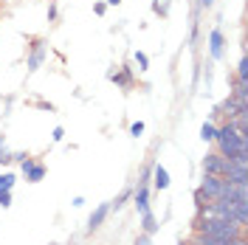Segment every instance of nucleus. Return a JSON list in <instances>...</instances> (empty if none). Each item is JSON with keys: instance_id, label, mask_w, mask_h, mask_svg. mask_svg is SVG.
I'll return each instance as SVG.
<instances>
[{"instance_id": "obj_9", "label": "nucleus", "mask_w": 248, "mask_h": 245, "mask_svg": "<svg viewBox=\"0 0 248 245\" xmlns=\"http://www.w3.org/2000/svg\"><path fill=\"white\" fill-rule=\"evenodd\" d=\"M46 60V43L43 40H34V46H31V54H29V62H26V68L29 71H37L40 65Z\"/></svg>"}, {"instance_id": "obj_23", "label": "nucleus", "mask_w": 248, "mask_h": 245, "mask_svg": "<svg viewBox=\"0 0 248 245\" xmlns=\"http://www.w3.org/2000/svg\"><path fill=\"white\" fill-rule=\"evenodd\" d=\"M51 138H54V141H62V138H65V130H62V127H54Z\"/></svg>"}, {"instance_id": "obj_14", "label": "nucleus", "mask_w": 248, "mask_h": 245, "mask_svg": "<svg viewBox=\"0 0 248 245\" xmlns=\"http://www.w3.org/2000/svg\"><path fill=\"white\" fill-rule=\"evenodd\" d=\"M110 79H113L116 85H122V88H130V82H133V77H130V68H122L119 74H110Z\"/></svg>"}, {"instance_id": "obj_2", "label": "nucleus", "mask_w": 248, "mask_h": 245, "mask_svg": "<svg viewBox=\"0 0 248 245\" xmlns=\"http://www.w3.org/2000/svg\"><path fill=\"white\" fill-rule=\"evenodd\" d=\"M192 231L203 234V237H215V240H237L246 234V229H240L232 220H203V217L192 223Z\"/></svg>"}, {"instance_id": "obj_5", "label": "nucleus", "mask_w": 248, "mask_h": 245, "mask_svg": "<svg viewBox=\"0 0 248 245\" xmlns=\"http://www.w3.org/2000/svg\"><path fill=\"white\" fill-rule=\"evenodd\" d=\"M226 167H229V161L217 153V150L203 158V175H220V178H223V175H226Z\"/></svg>"}, {"instance_id": "obj_18", "label": "nucleus", "mask_w": 248, "mask_h": 245, "mask_svg": "<svg viewBox=\"0 0 248 245\" xmlns=\"http://www.w3.org/2000/svg\"><path fill=\"white\" fill-rule=\"evenodd\" d=\"M237 79H248V57L243 54V60L237 65Z\"/></svg>"}, {"instance_id": "obj_16", "label": "nucleus", "mask_w": 248, "mask_h": 245, "mask_svg": "<svg viewBox=\"0 0 248 245\" xmlns=\"http://www.w3.org/2000/svg\"><path fill=\"white\" fill-rule=\"evenodd\" d=\"M15 172H3V175H0V192H12V189H15Z\"/></svg>"}, {"instance_id": "obj_21", "label": "nucleus", "mask_w": 248, "mask_h": 245, "mask_svg": "<svg viewBox=\"0 0 248 245\" xmlns=\"http://www.w3.org/2000/svg\"><path fill=\"white\" fill-rule=\"evenodd\" d=\"M0 206H3V209L12 206V192H0Z\"/></svg>"}, {"instance_id": "obj_25", "label": "nucleus", "mask_w": 248, "mask_h": 245, "mask_svg": "<svg viewBox=\"0 0 248 245\" xmlns=\"http://www.w3.org/2000/svg\"><path fill=\"white\" fill-rule=\"evenodd\" d=\"M15 161H17V164H20V167H23V164L29 161V155H26V153H17V155H15Z\"/></svg>"}, {"instance_id": "obj_17", "label": "nucleus", "mask_w": 248, "mask_h": 245, "mask_svg": "<svg viewBox=\"0 0 248 245\" xmlns=\"http://www.w3.org/2000/svg\"><path fill=\"white\" fill-rule=\"evenodd\" d=\"M133 60H136V65H139V71H147V68H150V57H147L144 51H136Z\"/></svg>"}, {"instance_id": "obj_10", "label": "nucleus", "mask_w": 248, "mask_h": 245, "mask_svg": "<svg viewBox=\"0 0 248 245\" xmlns=\"http://www.w3.org/2000/svg\"><path fill=\"white\" fill-rule=\"evenodd\" d=\"M23 175H26V181H29V184H40V181L46 178V167L29 158V161L23 164Z\"/></svg>"}, {"instance_id": "obj_22", "label": "nucleus", "mask_w": 248, "mask_h": 245, "mask_svg": "<svg viewBox=\"0 0 248 245\" xmlns=\"http://www.w3.org/2000/svg\"><path fill=\"white\" fill-rule=\"evenodd\" d=\"M141 133H144V122H136L133 127H130V136H136V138H139Z\"/></svg>"}, {"instance_id": "obj_29", "label": "nucleus", "mask_w": 248, "mask_h": 245, "mask_svg": "<svg viewBox=\"0 0 248 245\" xmlns=\"http://www.w3.org/2000/svg\"><path fill=\"white\" fill-rule=\"evenodd\" d=\"M0 3H3V0H0Z\"/></svg>"}, {"instance_id": "obj_26", "label": "nucleus", "mask_w": 248, "mask_h": 245, "mask_svg": "<svg viewBox=\"0 0 248 245\" xmlns=\"http://www.w3.org/2000/svg\"><path fill=\"white\" fill-rule=\"evenodd\" d=\"M215 0H198V9H212Z\"/></svg>"}, {"instance_id": "obj_15", "label": "nucleus", "mask_w": 248, "mask_h": 245, "mask_svg": "<svg viewBox=\"0 0 248 245\" xmlns=\"http://www.w3.org/2000/svg\"><path fill=\"white\" fill-rule=\"evenodd\" d=\"M201 138L206 141V144H215V138H217V127H215L212 122H206V124L201 127Z\"/></svg>"}, {"instance_id": "obj_3", "label": "nucleus", "mask_w": 248, "mask_h": 245, "mask_svg": "<svg viewBox=\"0 0 248 245\" xmlns=\"http://www.w3.org/2000/svg\"><path fill=\"white\" fill-rule=\"evenodd\" d=\"M198 189L206 195L209 203H215V200H220L223 192H226V178H220V175H203V184L198 186Z\"/></svg>"}, {"instance_id": "obj_20", "label": "nucleus", "mask_w": 248, "mask_h": 245, "mask_svg": "<svg viewBox=\"0 0 248 245\" xmlns=\"http://www.w3.org/2000/svg\"><path fill=\"white\" fill-rule=\"evenodd\" d=\"M133 245H153V234H144V231H141V237Z\"/></svg>"}, {"instance_id": "obj_11", "label": "nucleus", "mask_w": 248, "mask_h": 245, "mask_svg": "<svg viewBox=\"0 0 248 245\" xmlns=\"http://www.w3.org/2000/svg\"><path fill=\"white\" fill-rule=\"evenodd\" d=\"M223 46H226L223 31L212 29V34H209V54H212V60H223Z\"/></svg>"}, {"instance_id": "obj_24", "label": "nucleus", "mask_w": 248, "mask_h": 245, "mask_svg": "<svg viewBox=\"0 0 248 245\" xmlns=\"http://www.w3.org/2000/svg\"><path fill=\"white\" fill-rule=\"evenodd\" d=\"M105 9H108V6H105V3H96V6H93V15H105Z\"/></svg>"}, {"instance_id": "obj_8", "label": "nucleus", "mask_w": 248, "mask_h": 245, "mask_svg": "<svg viewBox=\"0 0 248 245\" xmlns=\"http://www.w3.org/2000/svg\"><path fill=\"white\" fill-rule=\"evenodd\" d=\"M133 203H136L139 214L150 212V184H139V189H133Z\"/></svg>"}, {"instance_id": "obj_4", "label": "nucleus", "mask_w": 248, "mask_h": 245, "mask_svg": "<svg viewBox=\"0 0 248 245\" xmlns=\"http://www.w3.org/2000/svg\"><path fill=\"white\" fill-rule=\"evenodd\" d=\"M240 113H248V105H240L234 96H229L220 107H215V116H217V119H223V122H234Z\"/></svg>"}, {"instance_id": "obj_7", "label": "nucleus", "mask_w": 248, "mask_h": 245, "mask_svg": "<svg viewBox=\"0 0 248 245\" xmlns=\"http://www.w3.org/2000/svg\"><path fill=\"white\" fill-rule=\"evenodd\" d=\"M110 214V203H102V206H96L93 209L91 220H88V234H93V231H99L102 226H105V220H108Z\"/></svg>"}, {"instance_id": "obj_19", "label": "nucleus", "mask_w": 248, "mask_h": 245, "mask_svg": "<svg viewBox=\"0 0 248 245\" xmlns=\"http://www.w3.org/2000/svg\"><path fill=\"white\" fill-rule=\"evenodd\" d=\"M195 206H198V209H203V206H209V200H206V195H203L201 189H195Z\"/></svg>"}, {"instance_id": "obj_28", "label": "nucleus", "mask_w": 248, "mask_h": 245, "mask_svg": "<svg viewBox=\"0 0 248 245\" xmlns=\"http://www.w3.org/2000/svg\"><path fill=\"white\" fill-rule=\"evenodd\" d=\"M178 245H186V243H178Z\"/></svg>"}, {"instance_id": "obj_12", "label": "nucleus", "mask_w": 248, "mask_h": 245, "mask_svg": "<svg viewBox=\"0 0 248 245\" xmlns=\"http://www.w3.org/2000/svg\"><path fill=\"white\" fill-rule=\"evenodd\" d=\"M153 186L158 189V192L170 189V172L161 167V164H155V167H153Z\"/></svg>"}, {"instance_id": "obj_27", "label": "nucleus", "mask_w": 248, "mask_h": 245, "mask_svg": "<svg viewBox=\"0 0 248 245\" xmlns=\"http://www.w3.org/2000/svg\"><path fill=\"white\" fill-rule=\"evenodd\" d=\"M110 6H119V3H122V0H108Z\"/></svg>"}, {"instance_id": "obj_1", "label": "nucleus", "mask_w": 248, "mask_h": 245, "mask_svg": "<svg viewBox=\"0 0 248 245\" xmlns=\"http://www.w3.org/2000/svg\"><path fill=\"white\" fill-rule=\"evenodd\" d=\"M217 153L223 155L226 161H234L240 153H248V136L246 133H240L232 122H226L223 127H217Z\"/></svg>"}, {"instance_id": "obj_13", "label": "nucleus", "mask_w": 248, "mask_h": 245, "mask_svg": "<svg viewBox=\"0 0 248 245\" xmlns=\"http://www.w3.org/2000/svg\"><path fill=\"white\" fill-rule=\"evenodd\" d=\"M141 231L155 237V231H158V220H155L153 212H144V214H141Z\"/></svg>"}, {"instance_id": "obj_6", "label": "nucleus", "mask_w": 248, "mask_h": 245, "mask_svg": "<svg viewBox=\"0 0 248 245\" xmlns=\"http://www.w3.org/2000/svg\"><path fill=\"white\" fill-rule=\"evenodd\" d=\"M223 178H226L229 184H234V186H248V167H240V164H232V161H229Z\"/></svg>"}]
</instances>
